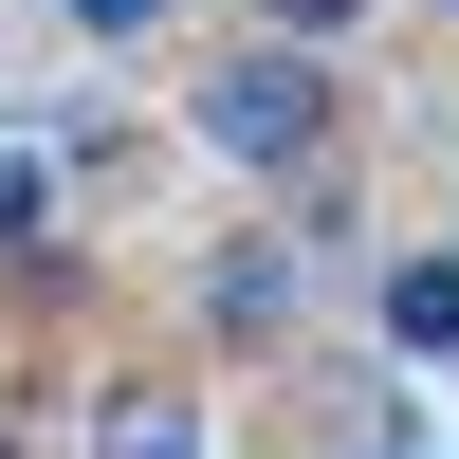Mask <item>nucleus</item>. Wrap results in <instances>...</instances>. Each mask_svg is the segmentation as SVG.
I'll return each mask as SVG.
<instances>
[{
  "label": "nucleus",
  "mask_w": 459,
  "mask_h": 459,
  "mask_svg": "<svg viewBox=\"0 0 459 459\" xmlns=\"http://www.w3.org/2000/svg\"><path fill=\"white\" fill-rule=\"evenodd\" d=\"M92 459H221V423H203L184 368H110L92 386Z\"/></svg>",
  "instance_id": "nucleus-3"
},
{
  "label": "nucleus",
  "mask_w": 459,
  "mask_h": 459,
  "mask_svg": "<svg viewBox=\"0 0 459 459\" xmlns=\"http://www.w3.org/2000/svg\"><path fill=\"white\" fill-rule=\"evenodd\" d=\"M56 203H74V147L37 129V147H0V257H37L56 239Z\"/></svg>",
  "instance_id": "nucleus-5"
},
{
  "label": "nucleus",
  "mask_w": 459,
  "mask_h": 459,
  "mask_svg": "<svg viewBox=\"0 0 459 459\" xmlns=\"http://www.w3.org/2000/svg\"><path fill=\"white\" fill-rule=\"evenodd\" d=\"M184 0H56V37H92V56H129V37H166Z\"/></svg>",
  "instance_id": "nucleus-6"
},
{
  "label": "nucleus",
  "mask_w": 459,
  "mask_h": 459,
  "mask_svg": "<svg viewBox=\"0 0 459 459\" xmlns=\"http://www.w3.org/2000/svg\"><path fill=\"white\" fill-rule=\"evenodd\" d=\"M368 331H386V368H459V239L386 257V276H368Z\"/></svg>",
  "instance_id": "nucleus-4"
},
{
  "label": "nucleus",
  "mask_w": 459,
  "mask_h": 459,
  "mask_svg": "<svg viewBox=\"0 0 459 459\" xmlns=\"http://www.w3.org/2000/svg\"><path fill=\"white\" fill-rule=\"evenodd\" d=\"M0 459H19V441H0Z\"/></svg>",
  "instance_id": "nucleus-8"
},
{
  "label": "nucleus",
  "mask_w": 459,
  "mask_h": 459,
  "mask_svg": "<svg viewBox=\"0 0 459 459\" xmlns=\"http://www.w3.org/2000/svg\"><path fill=\"white\" fill-rule=\"evenodd\" d=\"M184 147H221V166H257V184H313L331 166V56H313V37L203 56V74H184Z\"/></svg>",
  "instance_id": "nucleus-1"
},
{
  "label": "nucleus",
  "mask_w": 459,
  "mask_h": 459,
  "mask_svg": "<svg viewBox=\"0 0 459 459\" xmlns=\"http://www.w3.org/2000/svg\"><path fill=\"white\" fill-rule=\"evenodd\" d=\"M350 19H368V0H257V37H313V56H331Z\"/></svg>",
  "instance_id": "nucleus-7"
},
{
  "label": "nucleus",
  "mask_w": 459,
  "mask_h": 459,
  "mask_svg": "<svg viewBox=\"0 0 459 459\" xmlns=\"http://www.w3.org/2000/svg\"><path fill=\"white\" fill-rule=\"evenodd\" d=\"M313 276H331V257L313 239H294V221H276V239H221L203 257V276H184V313H203V350H294V313H313Z\"/></svg>",
  "instance_id": "nucleus-2"
}]
</instances>
